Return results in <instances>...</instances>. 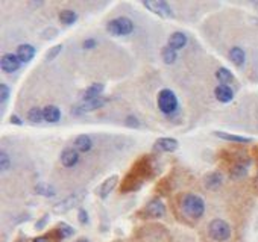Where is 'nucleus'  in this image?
<instances>
[{"label": "nucleus", "mask_w": 258, "mask_h": 242, "mask_svg": "<svg viewBox=\"0 0 258 242\" xmlns=\"http://www.w3.org/2000/svg\"><path fill=\"white\" fill-rule=\"evenodd\" d=\"M208 235L213 241L225 242L231 238V226L225 220L216 218L208 224Z\"/></svg>", "instance_id": "2"}, {"label": "nucleus", "mask_w": 258, "mask_h": 242, "mask_svg": "<svg viewBox=\"0 0 258 242\" xmlns=\"http://www.w3.org/2000/svg\"><path fill=\"white\" fill-rule=\"evenodd\" d=\"M73 144H75V148L79 153H87L93 148V139L87 135H79Z\"/></svg>", "instance_id": "17"}, {"label": "nucleus", "mask_w": 258, "mask_h": 242, "mask_svg": "<svg viewBox=\"0 0 258 242\" xmlns=\"http://www.w3.org/2000/svg\"><path fill=\"white\" fill-rule=\"evenodd\" d=\"M229 59L232 64H236L237 67H241L244 61H246V53L241 47H232L229 50Z\"/></svg>", "instance_id": "19"}, {"label": "nucleus", "mask_w": 258, "mask_h": 242, "mask_svg": "<svg viewBox=\"0 0 258 242\" xmlns=\"http://www.w3.org/2000/svg\"><path fill=\"white\" fill-rule=\"evenodd\" d=\"M161 55H163V59H164V62L167 64V65H170V64H175V61L178 59L176 50L172 48V47H169V46H166V47L163 48Z\"/></svg>", "instance_id": "24"}, {"label": "nucleus", "mask_w": 258, "mask_h": 242, "mask_svg": "<svg viewBox=\"0 0 258 242\" xmlns=\"http://www.w3.org/2000/svg\"><path fill=\"white\" fill-rule=\"evenodd\" d=\"M9 88H8V85H5V83H2L0 85V101L2 103H6V100L9 98Z\"/></svg>", "instance_id": "31"}, {"label": "nucleus", "mask_w": 258, "mask_h": 242, "mask_svg": "<svg viewBox=\"0 0 258 242\" xmlns=\"http://www.w3.org/2000/svg\"><path fill=\"white\" fill-rule=\"evenodd\" d=\"M61 50H63V44H56V46H53L51 50H47V53H46V59H47V61H52V59H55V58L61 53Z\"/></svg>", "instance_id": "28"}, {"label": "nucleus", "mask_w": 258, "mask_h": 242, "mask_svg": "<svg viewBox=\"0 0 258 242\" xmlns=\"http://www.w3.org/2000/svg\"><path fill=\"white\" fill-rule=\"evenodd\" d=\"M105 90L103 83H91L87 90L84 91V100H94L102 97V93Z\"/></svg>", "instance_id": "16"}, {"label": "nucleus", "mask_w": 258, "mask_h": 242, "mask_svg": "<svg viewBox=\"0 0 258 242\" xmlns=\"http://www.w3.org/2000/svg\"><path fill=\"white\" fill-rule=\"evenodd\" d=\"M214 135L219 136L220 139H225V141H231V143H239V144L252 143V138H248V136L231 135V133H226V132H214Z\"/></svg>", "instance_id": "20"}, {"label": "nucleus", "mask_w": 258, "mask_h": 242, "mask_svg": "<svg viewBox=\"0 0 258 242\" xmlns=\"http://www.w3.org/2000/svg\"><path fill=\"white\" fill-rule=\"evenodd\" d=\"M58 232H59V236H61V238H69V236H71L73 233H75V230H73V228H71L69 224H66V223H61V224H59Z\"/></svg>", "instance_id": "27"}, {"label": "nucleus", "mask_w": 258, "mask_h": 242, "mask_svg": "<svg viewBox=\"0 0 258 242\" xmlns=\"http://www.w3.org/2000/svg\"><path fill=\"white\" fill-rule=\"evenodd\" d=\"M76 242H90V241L88 239H78Z\"/></svg>", "instance_id": "38"}, {"label": "nucleus", "mask_w": 258, "mask_h": 242, "mask_svg": "<svg viewBox=\"0 0 258 242\" xmlns=\"http://www.w3.org/2000/svg\"><path fill=\"white\" fill-rule=\"evenodd\" d=\"M143 6L147 8L149 11H152L154 14H156L159 17L169 18V17L173 16L170 5L167 2H164V0H156V2H143Z\"/></svg>", "instance_id": "7"}, {"label": "nucleus", "mask_w": 258, "mask_h": 242, "mask_svg": "<svg viewBox=\"0 0 258 242\" xmlns=\"http://www.w3.org/2000/svg\"><path fill=\"white\" fill-rule=\"evenodd\" d=\"M144 210L151 218H163V216L166 215V205L159 198H154L147 203Z\"/></svg>", "instance_id": "9"}, {"label": "nucleus", "mask_w": 258, "mask_h": 242, "mask_svg": "<svg viewBox=\"0 0 258 242\" xmlns=\"http://www.w3.org/2000/svg\"><path fill=\"white\" fill-rule=\"evenodd\" d=\"M9 167H11V159L8 156V153L2 151L0 153V168H2V171H6L9 170Z\"/></svg>", "instance_id": "29"}, {"label": "nucleus", "mask_w": 258, "mask_h": 242, "mask_svg": "<svg viewBox=\"0 0 258 242\" xmlns=\"http://www.w3.org/2000/svg\"><path fill=\"white\" fill-rule=\"evenodd\" d=\"M85 197V193L84 191H79V193H73L71 195H69L67 198H64L63 201H59L58 205L53 206V212L55 213H66L69 212L70 209H73L75 206H78L79 203L84 200Z\"/></svg>", "instance_id": "5"}, {"label": "nucleus", "mask_w": 258, "mask_h": 242, "mask_svg": "<svg viewBox=\"0 0 258 242\" xmlns=\"http://www.w3.org/2000/svg\"><path fill=\"white\" fill-rule=\"evenodd\" d=\"M220 183H222V176H220L219 173L208 174L206 179H205V186L210 188V189H214V188L220 186Z\"/></svg>", "instance_id": "25"}, {"label": "nucleus", "mask_w": 258, "mask_h": 242, "mask_svg": "<svg viewBox=\"0 0 258 242\" xmlns=\"http://www.w3.org/2000/svg\"><path fill=\"white\" fill-rule=\"evenodd\" d=\"M244 174H246V167H243V165H237V167H234L231 171V176L234 177V179H240Z\"/></svg>", "instance_id": "30"}, {"label": "nucleus", "mask_w": 258, "mask_h": 242, "mask_svg": "<svg viewBox=\"0 0 258 242\" xmlns=\"http://www.w3.org/2000/svg\"><path fill=\"white\" fill-rule=\"evenodd\" d=\"M84 48H94L97 46V41L94 40V38H88V40H85L84 41Z\"/></svg>", "instance_id": "33"}, {"label": "nucleus", "mask_w": 258, "mask_h": 242, "mask_svg": "<svg viewBox=\"0 0 258 242\" xmlns=\"http://www.w3.org/2000/svg\"><path fill=\"white\" fill-rule=\"evenodd\" d=\"M0 67H2L5 73L11 74V73H16L21 67V61L14 53H5L2 56V61H0Z\"/></svg>", "instance_id": "8"}, {"label": "nucleus", "mask_w": 258, "mask_h": 242, "mask_svg": "<svg viewBox=\"0 0 258 242\" xmlns=\"http://www.w3.org/2000/svg\"><path fill=\"white\" fill-rule=\"evenodd\" d=\"M158 108L166 115H170L178 109V97L172 90H161L156 98Z\"/></svg>", "instance_id": "3"}, {"label": "nucleus", "mask_w": 258, "mask_h": 242, "mask_svg": "<svg viewBox=\"0 0 258 242\" xmlns=\"http://www.w3.org/2000/svg\"><path fill=\"white\" fill-rule=\"evenodd\" d=\"M35 193L38 195H44V197H53L56 194L55 189L51 185H47V183H38V185H36L35 186Z\"/></svg>", "instance_id": "26"}, {"label": "nucleus", "mask_w": 258, "mask_h": 242, "mask_svg": "<svg viewBox=\"0 0 258 242\" xmlns=\"http://www.w3.org/2000/svg\"><path fill=\"white\" fill-rule=\"evenodd\" d=\"M43 115H44L46 123H58L61 118V111H59V108H56L53 105H49V106L43 108Z\"/></svg>", "instance_id": "18"}, {"label": "nucleus", "mask_w": 258, "mask_h": 242, "mask_svg": "<svg viewBox=\"0 0 258 242\" xmlns=\"http://www.w3.org/2000/svg\"><path fill=\"white\" fill-rule=\"evenodd\" d=\"M59 20H61V23H64L66 26H71V24L76 23L78 14L73 9H64L59 12Z\"/></svg>", "instance_id": "22"}, {"label": "nucleus", "mask_w": 258, "mask_h": 242, "mask_svg": "<svg viewBox=\"0 0 258 242\" xmlns=\"http://www.w3.org/2000/svg\"><path fill=\"white\" fill-rule=\"evenodd\" d=\"M106 31L116 36H125L134 32V23L128 17H117L106 24Z\"/></svg>", "instance_id": "4"}, {"label": "nucleus", "mask_w": 258, "mask_h": 242, "mask_svg": "<svg viewBox=\"0 0 258 242\" xmlns=\"http://www.w3.org/2000/svg\"><path fill=\"white\" fill-rule=\"evenodd\" d=\"M216 79L220 82V85H229L234 82V74L232 71H229L226 67H220L217 71H216Z\"/></svg>", "instance_id": "21"}, {"label": "nucleus", "mask_w": 258, "mask_h": 242, "mask_svg": "<svg viewBox=\"0 0 258 242\" xmlns=\"http://www.w3.org/2000/svg\"><path fill=\"white\" fill-rule=\"evenodd\" d=\"M9 121H11V124H18V126H20L21 123H23V121H21V120H20V118H18L17 115H11Z\"/></svg>", "instance_id": "35"}, {"label": "nucleus", "mask_w": 258, "mask_h": 242, "mask_svg": "<svg viewBox=\"0 0 258 242\" xmlns=\"http://www.w3.org/2000/svg\"><path fill=\"white\" fill-rule=\"evenodd\" d=\"M214 96L220 103H229L234 98V91H232L229 85H217L214 90Z\"/></svg>", "instance_id": "12"}, {"label": "nucleus", "mask_w": 258, "mask_h": 242, "mask_svg": "<svg viewBox=\"0 0 258 242\" xmlns=\"http://www.w3.org/2000/svg\"><path fill=\"white\" fill-rule=\"evenodd\" d=\"M28 120L32 124H40L44 121V115H43V109L41 108H32L28 112Z\"/></svg>", "instance_id": "23"}, {"label": "nucleus", "mask_w": 258, "mask_h": 242, "mask_svg": "<svg viewBox=\"0 0 258 242\" xmlns=\"http://www.w3.org/2000/svg\"><path fill=\"white\" fill-rule=\"evenodd\" d=\"M78 220L81 224H87L88 223V213L85 209H79V213H78Z\"/></svg>", "instance_id": "32"}, {"label": "nucleus", "mask_w": 258, "mask_h": 242, "mask_svg": "<svg viewBox=\"0 0 258 242\" xmlns=\"http://www.w3.org/2000/svg\"><path fill=\"white\" fill-rule=\"evenodd\" d=\"M34 242H51V241H49L47 238H44V236H40V238H35Z\"/></svg>", "instance_id": "37"}, {"label": "nucleus", "mask_w": 258, "mask_h": 242, "mask_svg": "<svg viewBox=\"0 0 258 242\" xmlns=\"http://www.w3.org/2000/svg\"><path fill=\"white\" fill-rule=\"evenodd\" d=\"M61 163L64 165L66 168H71L79 162V151L76 148H66L61 153Z\"/></svg>", "instance_id": "11"}, {"label": "nucleus", "mask_w": 258, "mask_h": 242, "mask_svg": "<svg viewBox=\"0 0 258 242\" xmlns=\"http://www.w3.org/2000/svg\"><path fill=\"white\" fill-rule=\"evenodd\" d=\"M46 221H47V215L44 216V218H43L40 223H36V228H43V226L46 224Z\"/></svg>", "instance_id": "36"}, {"label": "nucleus", "mask_w": 258, "mask_h": 242, "mask_svg": "<svg viewBox=\"0 0 258 242\" xmlns=\"http://www.w3.org/2000/svg\"><path fill=\"white\" fill-rule=\"evenodd\" d=\"M126 124L131 126V127H138V126H140V121H138L137 118H134V117H128Z\"/></svg>", "instance_id": "34"}, {"label": "nucleus", "mask_w": 258, "mask_h": 242, "mask_svg": "<svg viewBox=\"0 0 258 242\" xmlns=\"http://www.w3.org/2000/svg\"><path fill=\"white\" fill-rule=\"evenodd\" d=\"M16 55L18 56V59L21 61V64L23 62H29L35 56V47L31 46V44H20L17 47V53Z\"/></svg>", "instance_id": "15"}, {"label": "nucleus", "mask_w": 258, "mask_h": 242, "mask_svg": "<svg viewBox=\"0 0 258 242\" xmlns=\"http://www.w3.org/2000/svg\"><path fill=\"white\" fill-rule=\"evenodd\" d=\"M155 147L158 150H161V151H166V153H173V151L178 150L179 143L175 138H159L155 143Z\"/></svg>", "instance_id": "14"}, {"label": "nucleus", "mask_w": 258, "mask_h": 242, "mask_svg": "<svg viewBox=\"0 0 258 242\" xmlns=\"http://www.w3.org/2000/svg\"><path fill=\"white\" fill-rule=\"evenodd\" d=\"M117 183H119V176H117V174L109 176L108 179L103 180V183L99 186V189H97V194H99L101 198L105 200V198L114 191V188L117 186Z\"/></svg>", "instance_id": "10"}, {"label": "nucleus", "mask_w": 258, "mask_h": 242, "mask_svg": "<svg viewBox=\"0 0 258 242\" xmlns=\"http://www.w3.org/2000/svg\"><path fill=\"white\" fill-rule=\"evenodd\" d=\"M181 208H182V212L186 213L189 218L199 220L205 212V201L202 200V197L196 195V194H187V195H184L181 201Z\"/></svg>", "instance_id": "1"}, {"label": "nucleus", "mask_w": 258, "mask_h": 242, "mask_svg": "<svg viewBox=\"0 0 258 242\" xmlns=\"http://www.w3.org/2000/svg\"><path fill=\"white\" fill-rule=\"evenodd\" d=\"M106 101L108 100L105 97H99V98H94V100H82V103L76 105L71 109V113L73 115H82V113H85V112H93L96 109L105 106Z\"/></svg>", "instance_id": "6"}, {"label": "nucleus", "mask_w": 258, "mask_h": 242, "mask_svg": "<svg viewBox=\"0 0 258 242\" xmlns=\"http://www.w3.org/2000/svg\"><path fill=\"white\" fill-rule=\"evenodd\" d=\"M187 43H189V38H187L186 33H184V32H173V33L169 36L167 46L172 47V48H175L176 52H178V50H181V48L186 47Z\"/></svg>", "instance_id": "13"}]
</instances>
